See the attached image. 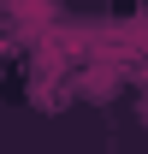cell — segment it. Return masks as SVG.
<instances>
[{
	"label": "cell",
	"mask_w": 148,
	"mask_h": 154,
	"mask_svg": "<svg viewBox=\"0 0 148 154\" xmlns=\"http://www.w3.org/2000/svg\"><path fill=\"white\" fill-rule=\"evenodd\" d=\"M6 12H30V18H48L54 6H48V0H6Z\"/></svg>",
	"instance_id": "6da1fadb"
}]
</instances>
